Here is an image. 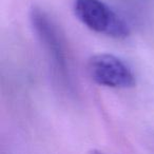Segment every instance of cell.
<instances>
[{
    "mask_svg": "<svg viewBox=\"0 0 154 154\" xmlns=\"http://www.w3.org/2000/svg\"><path fill=\"white\" fill-rule=\"evenodd\" d=\"M73 10L78 20L94 32L116 39L130 35L125 20L101 0H75Z\"/></svg>",
    "mask_w": 154,
    "mask_h": 154,
    "instance_id": "6da1fadb",
    "label": "cell"
},
{
    "mask_svg": "<svg viewBox=\"0 0 154 154\" xmlns=\"http://www.w3.org/2000/svg\"><path fill=\"white\" fill-rule=\"evenodd\" d=\"M88 71L91 79L99 86L127 89L135 85V76L131 68L115 55L101 53L89 59Z\"/></svg>",
    "mask_w": 154,
    "mask_h": 154,
    "instance_id": "7a4b0ae2",
    "label": "cell"
},
{
    "mask_svg": "<svg viewBox=\"0 0 154 154\" xmlns=\"http://www.w3.org/2000/svg\"><path fill=\"white\" fill-rule=\"evenodd\" d=\"M30 20L58 74L63 79H68L69 66L66 48L54 22L42 10L36 7L31 10Z\"/></svg>",
    "mask_w": 154,
    "mask_h": 154,
    "instance_id": "3957f363",
    "label": "cell"
},
{
    "mask_svg": "<svg viewBox=\"0 0 154 154\" xmlns=\"http://www.w3.org/2000/svg\"><path fill=\"white\" fill-rule=\"evenodd\" d=\"M94 154H103V153H100V152H97V153H94Z\"/></svg>",
    "mask_w": 154,
    "mask_h": 154,
    "instance_id": "277c9868",
    "label": "cell"
}]
</instances>
